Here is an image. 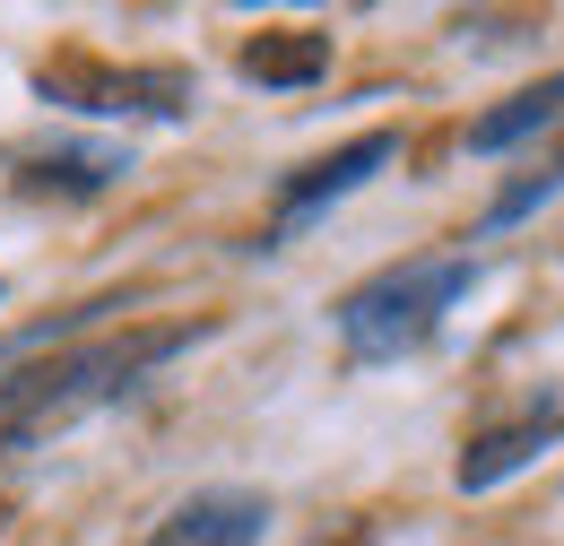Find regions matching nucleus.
Segmentation results:
<instances>
[{
  "instance_id": "f03ea898",
  "label": "nucleus",
  "mask_w": 564,
  "mask_h": 546,
  "mask_svg": "<svg viewBox=\"0 0 564 546\" xmlns=\"http://www.w3.org/2000/svg\"><path fill=\"white\" fill-rule=\"evenodd\" d=\"M469 286H478V252H417V261H391V270H373L365 286L339 295V313H330V321H339V347L365 356V364L417 356Z\"/></svg>"
},
{
  "instance_id": "f257e3e1",
  "label": "nucleus",
  "mask_w": 564,
  "mask_h": 546,
  "mask_svg": "<svg viewBox=\"0 0 564 546\" xmlns=\"http://www.w3.org/2000/svg\"><path fill=\"white\" fill-rule=\"evenodd\" d=\"M192 339H200L192 321H165V330H131V339L70 347V356H53V364L0 373V460L26 451V443H44V434H62V425H78V416L105 408V400H122L140 373H156L165 356H183Z\"/></svg>"
},
{
  "instance_id": "7ed1b4c3",
  "label": "nucleus",
  "mask_w": 564,
  "mask_h": 546,
  "mask_svg": "<svg viewBox=\"0 0 564 546\" xmlns=\"http://www.w3.org/2000/svg\"><path fill=\"white\" fill-rule=\"evenodd\" d=\"M391 156H400V131H365V139H348L339 156H322V165H304V174H295V183L279 192V217H270V234H261V252H279V243H295V234H304V226H313L322 208H330V200H348L356 183H373V174H382Z\"/></svg>"
},
{
  "instance_id": "39448f33",
  "label": "nucleus",
  "mask_w": 564,
  "mask_h": 546,
  "mask_svg": "<svg viewBox=\"0 0 564 546\" xmlns=\"http://www.w3.org/2000/svg\"><path fill=\"white\" fill-rule=\"evenodd\" d=\"M261 529H270V503L252 485H200L148 529V546H261Z\"/></svg>"
},
{
  "instance_id": "423d86ee",
  "label": "nucleus",
  "mask_w": 564,
  "mask_h": 546,
  "mask_svg": "<svg viewBox=\"0 0 564 546\" xmlns=\"http://www.w3.org/2000/svg\"><path fill=\"white\" fill-rule=\"evenodd\" d=\"M564 131V69L556 78H539V87H521L512 105H495L469 122V156H503V148H530V139Z\"/></svg>"
},
{
  "instance_id": "6e6552de",
  "label": "nucleus",
  "mask_w": 564,
  "mask_h": 546,
  "mask_svg": "<svg viewBox=\"0 0 564 546\" xmlns=\"http://www.w3.org/2000/svg\"><path fill=\"white\" fill-rule=\"evenodd\" d=\"M556 192H564V156H547V165H539L530 183H512V192L487 208V226H478V234H503V226H521L530 208H539V200H556Z\"/></svg>"
},
{
  "instance_id": "1a4fd4ad",
  "label": "nucleus",
  "mask_w": 564,
  "mask_h": 546,
  "mask_svg": "<svg viewBox=\"0 0 564 546\" xmlns=\"http://www.w3.org/2000/svg\"><path fill=\"white\" fill-rule=\"evenodd\" d=\"M0 304H9V286H0Z\"/></svg>"
},
{
  "instance_id": "20e7f679",
  "label": "nucleus",
  "mask_w": 564,
  "mask_h": 546,
  "mask_svg": "<svg viewBox=\"0 0 564 546\" xmlns=\"http://www.w3.org/2000/svg\"><path fill=\"white\" fill-rule=\"evenodd\" d=\"M547 443H564V400H530L521 416H503V425H487V434H469V451H460V494H487V485L521 478Z\"/></svg>"
},
{
  "instance_id": "0eeeda50",
  "label": "nucleus",
  "mask_w": 564,
  "mask_h": 546,
  "mask_svg": "<svg viewBox=\"0 0 564 546\" xmlns=\"http://www.w3.org/2000/svg\"><path fill=\"white\" fill-rule=\"evenodd\" d=\"M235 69H243L252 87H313V78H330V35H313V26H270V35L243 44Z\"/></svg>"
}]
</instances>
